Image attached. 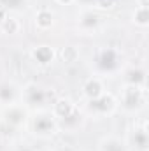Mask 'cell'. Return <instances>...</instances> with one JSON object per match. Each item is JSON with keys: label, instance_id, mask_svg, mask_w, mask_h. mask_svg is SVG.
<instances>
[{"label": "cell", "instance_id": "21", "mask_svg": "<svg viewBox=\"0 0 149 151\" xmlns=\"http://www.w3.org/2000/svg\"><path fill=\"white\" fill-rule=\"evenodd\" d=\"M28 0H0V7L7 9L9 12L12 11H21L23 7H27Z\"/></svg>", "mask_w": 149, "mask_h": 151}, {"label": "cell", "instance_id": "16", "mask_svg": "<svg viewBox=\"0 0 149 151\" xmlns=\"http://www.w3.org/2000/svg\"><path fill=\"white\" fill-rule=\"evenodd\" d=\"M0 32L7 37H14L21 32V21L18 16H14L12 12H7L5 16H2L0 19Z\"/></svg>", "mask_w": 149, "mask_h": 151}, {"label": "cell", "instance_id": "8", "mask_svg": "<svg viewBox=\"0 0 149 151\" xmlns=\"http://www.w3.org/2000/svg\"><path fill=\"white\" fill-rule=\"evenodd\" d=\"M100 25H102L100 12L95 11V9H91V7H84V9L77 14V28H79L82 34H86V35L97 32V30L100 28Z\"/></svg>", "mask_w": 149, "mask_h": 151}, {"label": "cell", "instance_id": "20", "mask_svg": "<svg viewBox=\"0 0 149 151\" xmlns=\"http://www.w3.org/2000/svg\"><path fill=\"white\" fill-rule=\"evenodd\" d=\"M117 7V0H95L91 9L98 11V12H109V11H114Z\"/></svg>", "mask_w": 149, "mask_h": 151}, {"label": "cell", "instance_id": "12", "mask_svg": "<svg viewBox=\"0 0 149 151\" xmlns=\"http://www.w3.org/2000/svg\"><path fill=\"white\" fill-rule=\"evenodd\" d=\"M123 84H133L148 88V72L140 65H130L123 70Z\"/></svg>", "mask_w": 149, "mask_h": 151}, {"label": "cell", "instance_id": "17", "mask_svg": "<svg viewBox=\"0 0 149 151\" xmlns=\"http://www.w3.org/2000/svg\"><path fill=\"white\" fill-rule=\"evenodd\" d=\"M82 121H84V116H82V113H81L79 107H77L69 118L58 121V128H60V132H62V130H65V132H74V130H77V128L82 125Z\"/></svg>", "mask_w": 149, "mask_h": 151}, {"label": "cell", "instance_id": "25", "mask_svg": "<svg viewBox=\"0 0 149 151\" xmlns=\"http://www.w3.org/2000/svg\"><path fill=\"white\" fill-rule=\"evenodd\" d=\"M137 7H149V0H137Z\"/></svg>", "mask_w": 149, "mask_h": 151}, {"label": "cell", "instance_id": "18", "mask_svg": "<svg viewBox=\"0 0 149 151\" xmlns=\"http://www.w3.org/2000/svg\"><path fill=\"white\" fill-rule=\"evenodd\" d=\"M79 58H81V51L74 44H67L60 49V60L67 65H72L75 62H79Z\"/></svg>", "mask_w": 149, "mask_h": 151}, {"label": "cell", "instance_id": "13", "mask_svg": "<svg viewBox=\"0 0 149 151\" xmlns=\"http://www.w3.org/2000/svg\"><path fill=\"white\" fill-rule=\"evenodd\" d=\"M21 99V88L12 81H2L0 83V107L11 106L19 102Z\"/></svg>", "mask_w": 149, "mask_h": 151}, {"label": "cell", "instance_id": "7", "mask_svg": "<svg viewBox=\"0 0 149 151\" xmlns=\"http://www.w3.org/2000/svg\"><path fill=\"white\" fill-rule=\"evenodd\" d=\"M125 141H126L130 151H148L149 150V132H148L146 119H142L140 123H133V127L128 130Z\"/></svg>", "mask_w": 149, "mask_h": 151}, {"label": "cell", "instance_id": "5", "mask_svg": "<svg viewBox=\"0 0 149 151\" xmlns=\"http://www.w3.org/2000/svg\"><path fill=\"white\" fill-rule=\"evenodd\" d=\"M0 118H2V123H4L9 130L21 132V130H27V128H28L30 111H28L21 102H16V104H11V106L2 107Z\"/></svg>", "mask_w": 149, "mask_h": 151}, {"label": "cell", "instance_id": "2", "mask_svg": "<svg viewBox=\"0 0 149 151\" xmlns=\"http://www.w3.org/2000/svg\"><path fill=\"white\" fill-rule=\"evenodd\" d=\"M28 128L37 139H51L60 132L58 121L51 114L49 109L32 111L30 113V121H28Z\"/></svg>", "mask_w": 149, "mask_h": 151}, {"label": "cell", "instance_id": "23", "mask_svg": "<svg viewBox=\"0 0 149 151\" xmlns=\"http://www.w3.org/2000/svg\"><path fill=\"white\" fill-rule=\"evenodd\" d=\"M58 5H63V7H69V5H72L75 4V0H54Z\"/></svg>", "mask_w": 149, "mask_h": 151}, {"label": "cell", "instance_id": "3", "mask_svg": "<svg viewBox=\"0 0 149 151\" xmlns=\"http://www.w3.org/2000/svg\"><path fill=\"white\" fill-rule=\"evenodd\" d=\"M146 100H148V88H140L133 84H123L117 97L119 109L126 114L140 113L146 106Z\"/></svg>", "mask_w": 149, "mask_h": 151}, {"label": "cell", "instance_id": "11", "mask_svg": "<svg viewBox=\"0 0 149 151\" xmlns=\"http://www.w3.org/2000/svg\"><path fill=\"white\" fill-rule=\"evenodd\" d=\"M104 91H105V83H104V77L100 76H90L81 86V93L86 100H93L100 97Z\"/></svg>", "mask_w": 149, "mask_h": 151}, {"label": "cell", "instance_id": "1", "mask_svg": "<svg viewBox=\"0 0 149 151\" xmlns=\"http://www.w3.org/2000/svg\"><path fill=\"white\" fill-rule=\"evenodd\" d=\"M95 69H97V76H112L117 74L123 70V55L117 47H112V46H104L97 51L95 58Z\"/></svg>", "mask_w": 149, "mask_h": 151}, {"label": "cell", "instance_id": "24", "mask_svg": "<svg viewBox=\"0 0 149 151\" xmlns=\"http://www.w3.org/2000/svg\"><path fill=\"white\" fill-rule=\"evenodd\" d=\"M75 2H77V4H81L82 7H91L95 0H75Z\"/></svg>", "mask_w": 149, "mask_h": 151}, {"label": "cell", "instance_id": "9", "mask_svg": "<svg viewBox=\"0 0 149 151\" xmlns=\"http://www.w3.org/2000/svg\"><path fill=\"white\" fill-rule=\"evenodd\" d=\"M75 109H77V104H75L74 100H72L70 97H67V95H62V97H56V99L53 100L49 111H51V114L56 118V121H62V119L69 118Z\"/></svg>", "mask_w": 149, "mask_h": 151}, {"label": "cell", "instance_id": "14", "mask_svg": "<svg viewBox=\"0 0 149 151\" xmlns=\"http://www.w3.org/2000/svg\"><path fill=\"white\" fill-rule=\"evenodd\" d=\"M97 150L98 151H130L125 137H119V135H104L98 141Z\"/></svg>", "mask_w": 149, "mask_h": 151}, {"label": "cell", "instance_id": "22", "mask_svg": "<svg viewBox=\"0 0 149 151\" xmlns=\"http://www.w3.org/2000/svg\"><path fill=\"white\" fill-rule=\"evenodd\" d=\"M12 151H37V150H35L34 146H30V144H25V142H23V144H18Z\"/></svg>", "mask_w": 149, "mask_h": 151}, {"label": "cell", "instance_id": "4", "mask_svg": "<svg viewBox=\"0 0 149 151\" xmlns=\"http://www.w3.org/2000/svg\"><path fill=\"white\" fill-rule=\"evenodd\" d=\"M47 99H49V93L47 90L35 81H30L27 84L21 86V99L19 102L32 113V111H40V109H46V104H47Z\"/></svg>", "mask_w": 149, "mask_h": 151}, {"label": "cell", "instance_id": "6", "mask_svg": "<svg viewBox=\"0 0 149 151\" xmlns=\"http://www.w3.org/2000/svg\"><path fill=\"white\" fill-rule=\"evenodd\" d=\"M88 113L95 118H105V116H112L119 111V102H117V97L111 93V91H104L100 97L93 99V100H88Z\"/></svg>", "mask_w": 149, "mask_h": 151}, {"label": "cell", "instance_id": "15", "mask_svg": "<svg viewBox=\"0 0 149 151\" xmlns=\"http://www.w3.org/2000/svg\"><path fill=\"white\" fill-rule=\"evenodd\" d=\"M54 12L47 7H40L34 16V25L39 32H47L54 27Z\"/></svg>", "mask_w": 149, "mask_h": 151}, {"label": "cell", "instance_id": "10", "mask_svg": "<svg viewBox=\"0 0 149 151\" xmlns=\"http://www.w3.org/2000/svg\"><path fill=\"white\" fill-rule=\"evenodd\" d=\"M32 60L40 67H49L56 60V49L49 44H37L30 49Z\"/></svg>", "mask_w": 149, "mask_h": 151}, {"label": "cell", "instance_id": "26", "mask_svg": "<svg viewBox=\"0 0 149 151\" xmlns=\"http://www.w3.org/2000/svg\"><path fill=\"white\" fill-rule=\"evenodd\" d=\"M46 151H58V150H46Z\"/></svg>", "mask_w": 149, "mask_h": 151}, {"label": "cell", "instance_id": "19", "mask_svg": "<svg viewBox=\"0 0 149 151\" xmlns=\"http://www.w3.org/2000/svg\"><path fill=\"white\" fill-rule=\"evenodd\" d=\"M132 23L139 28H148L149 27V7H135L132 12Z\"/></svg>", "mask_w": 149, "mask_h": 151}]
</instances>
